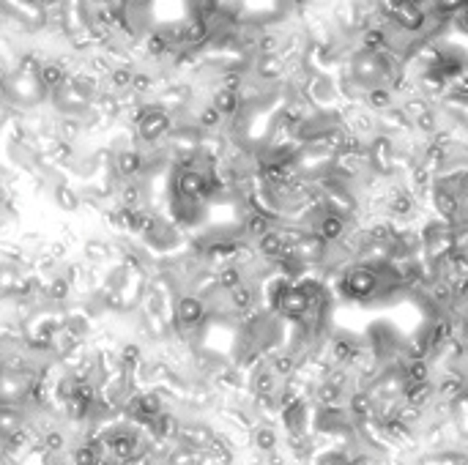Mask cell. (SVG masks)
<instances>
[{"mask_svg":"<svg viewBox=\"0 0 468 465\" xmlns=\"http://www.w3.org/2000/svg\"><path fill=\"white\" fill-rule=\"evenodd\" d=\"M378 285H381V271L370 266H356L342 277V290L351 299H367L378 290Z\"/></svg>","mask_w":468,"mask_h":465,"instance_id":"obj_1","label":"cell"},{"mask_svg":"<svg viewBox=\"0 0 468 465\" xmlns=\"http://www.w3.org/2000/svg\"><path fill=\"white\" fill-rule=\"evenodd\" d=\"M285 317H301L307 310H310V299H307V293L301 290V287H293V285H288L283 293H280V299L274 304Z\"/></svg>","mask_w":468,"mask_h":465,"instance_id":"obj_2","label":"cell"},{"mask_svg":"<svg viewBox=\"0 0 468 465\" xmlns=\"http://www.w3.org/2000/svg\"><path fill=\"white\" fill-rule=\"evenodd\" d=\"M203 315H205V310H203L200 299L186 296V299L178 301V320H181V326H198Z\"/></svg>","mask_w":468,"mask_h":465,"instance_id":"obj_3","label":"cell"},{"mask_svg":"<svg viewBox=\"0 0 468 465\" xmlns=\"http://www.w3.org/2000/svg\"><path fill=\"white\" fill-rule=\"evenodd\" d=\"M365 101H370V107L372 110H389V107H395V93H392V88H381V85H375V88H367L365 91Z\"/></svg>","mask_w":468,"mask_h":465,"instance_id":"obj_4","label":"cell"},{"mask_svg":"<svg viewBox=\"0 0 468 465\" xmlns=\"http://www.w3.org/2000/svg\"><path fill=\"white\" fill-rule=\"evenodd\" d=\"M433 198H435V208H438V214L441 216H454L457 211H460V200H457V195L444 192V189L435 186Z\"/></svg>","mask_w":468,"mask_h":465,"instance_id":"obj_5","label":"cell"},{"mask_svg":"<svg viewBox=\"0 0 468 465\" xmlns=\"http://www.w3.org/2000/svg\"><path fill=\"white\" fill-rule=\"evenodd\" d=\"M132 77H134V71L129 66L110 68V85H113L116 91H126V88H132Z\"/></svg>","mask_w":468,"mask_h":465,"instance_id":"obj_6","label":"cell"},{"mask_svg":"<svg viewBox=\"0 0 468 465\" xmlns=\"http://www.w3.org/2000/svg\"><path fill=\"white\" fill-rule=\"evenodd\" d=\"M230 296H233V307H238V310H247V307H252V301H255L252 299V290L244 282L238 285V287H233Z\"/></svg>","mask_w":468,"mask_h":465,"instance_id":"obj_7","label":"cell"},{"mask_svg":"<svg viewBox=\"0 0 468 465\" xmlns=\"http://www.w3.org/2000/svg\"><path fill=\"white\" fill-rule=\"evenodd\" d=\"M198 123H200V129H217L219 123H222V116H219L217 110L208 104L200 116H198Z\"/></svg>","mask_w":468,"mask_h":465,"instance_id":"obj_8","label":"cell"},{"mask_svg":"<svg viewBox=\"0 0 468 465\" xmlns=\"http://www.w3.org/2000/svg\"><path fill=\"white\" fill-rule=\"evenodd\" d=\"M244 282V280H241V271H238V268H222V274H219V285H222V287H228V290H233V287H238V285Z\"/></svg>","mask_w":468,"mask_h":465,"instance_id":"obj_9","label":"cell"},{"mask_svg":"<svg viewBox=\"0 0 468 465\" xmlns=\"http://www.w3.org/2000/svg\"><path fill=\"white\" fill-rule=\"evenodd\" d=\"M255 441H258V446L263 449V451H271L274 444H277V435H274L271 427H260V430L255 432Z\"/></svg>","mask_w":468,"mask_h":465,"instance_id":"obj_10","label":"cell"},{"mask_svg":"<svg viewBox=\"0 0 468 465\" xmlns=\"http://www.w3.org/2000/svg\"><path fill=\"white\" fill-rule=\"evenodd\" d=\"M318 397H320V402H326V405H329V402H337V399H340V386H337L335 381L323 383L320 392H318Z\"/></svg>","mask_w":468,"mask_h":465,"instance_id":"obj_11","label":"cell"},{"mask_svg":"<svg viewBox=\"0 0 468 465\" xmlns=\"http://www.w3.org/2000/svg\"><path fill=\"white\" fill-rule=\"evenodd\" d=\"M351 408H353V414L367 416L370 411H372V399H370L367 394H356V397L351 399Z\"/></svg>","mask_w":468,"mask_h":465,"instance_id":"obj_12","label":"cell"},{"mask_svg":"<svg viewBox=\"0 0 468 465\" xmlns=\"http://www.w3.org/2000/svg\"><path fill=\"white\" fill-rule=\"evenodd\" d=\"M74 465H96V449H80L74 454Z\"/></svg>","mask_w":468,"mask_h":465,"instance_id":"obj_13","label":"cell"},{"mask_svg":"<svg viewBox=\"0 0 468 465\" xmlns=\"http://www.w3.org/2000/svg\"><path fill=\"white\" fill-rule=\"evenodd\" d=\"M258 392L260 394H268L271 389H274V378H271V372H263V375H258Z\"/></svg>","mask_w":468,"mask_h":465,"instance_id":"obj_14","label":"cell"},{"mask_svg":"<svg viewBox=\"0 0 468 465\" xmlns=\"http://www.w3.org/2000/svg\"><path fill=\"white\" fill-rule=\"evenodd\" d=\"M293 367L296 364H293V359H290V356H280V359H277V364H274V369H277V372H283V375H288Z\"/></svg>","mask_w":468,"mask_h":465,"instance_id":"obj_15","label":"cell"},{"mask_svg":"<svg viewBox=\"0 0 468 465\" xmlns=\"http://www.w3.org/2000/svg\"><path fill=\"white\" fill-rule=\"evenodd\" d=\"M137 356H140V350L134 348V345H132V348H126V350H123V362H126V364H132V362H134V359H137Z\"/></svg>","mask_w":468,"mask_h":465,"instance_id":"obj_16","label":"cell"},{"mask_svg":"<svg viewBox=\"0 0 468 465\" xmlns=\"http://www.w3.org/2000/svg\"><path fill=\"white\" fill-rule=\"evenodd\" d=\"M348 465H367V460L362 457V460H351V463H348Z\"/></svg>","mask_w":468,"mask_h":465,"instance_id":"obj_17","label":"cell"}]
</instances>
